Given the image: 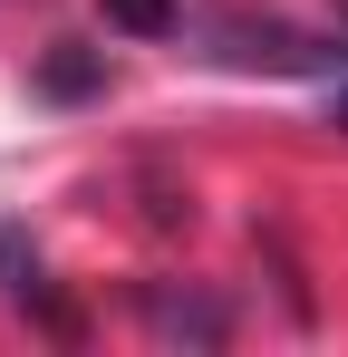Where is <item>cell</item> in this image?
<instances>
[{"label": "cell", "instance_id": "cell-3", "mask_svg": "<svg viewBox=\"0 0 348 357\" xmlns=\"http://www.w3.org/2000/svg\"><path fill=\"white\" fill-rule=\"evenodd\" d=\"M39 87L78 107V97H97V87H107V59H97V49H49V59H39Z\"/></svg>", "mask_w": 348, "mask_h": 357}, {"label": "cell", "instance_id": "cell-2", "mask_svg": "<svg viewBox=\"0 0 348 357\" xmlns=\"http://www.w3.org/2000/svg\"><path fill=\"white\" fill-rule=\"evenodd\" d=\"M145 319H155L165 338H203V348H223V328H232L213 299H174V290H145Z\"/></svg>", "mask_w": 348, "mask_h": 357}, {"label": "cell", "instance_id": "cell-4", "mask_svg": "<svg viewBox=\"0 0 348 357\" xmlns=\"http://www.w3.org/2000/svg\"><path fill=\"white\" fill-rule=\"evenodd\" d=\"M107 10V29H126V39H174L184 29V0H97Z\"/></svg>", "mask_w": 348, "mask_h": 357}, {"label": "cell", "instance_id": "cell-5", "mask_svg": "<svg viewBox=\"0 0 348 357\" xmlns=\"http://www.w3.org/2000/svg\"><path fill=\"white\" fill-rule=\"evenodd\" d=\"M329 126H348V59L329 68Z\"/></svg>", "mask_w": 348, "mask_h": 357}, {"label": "cell", "instance_id": "cell-1", "mask_svg": "<svg viewBox=\"0 0 348 357\" xmlns=\"http://www.w3.org/2000/svg\"><path fill=\"white\" fill-rule=\"evenodd\" d=\"M232 68H339L348 49H319V39H290V29H223Z\"/></svg>", "mask_w": 348, "mask_h": 357}]
</instances>
